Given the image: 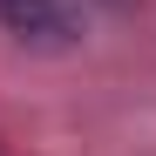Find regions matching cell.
Wrapping results in <instances>:
<instances>
[{
	"label": "cell",
	"instance_id": "obj_2",
	"mask_svg": "<svg viewBox=\"0 0 156 156\" xmlns=\"http://www.w3.org/2000/svg\"><path fill=\"white\" fill-rule=\"evenodd\" d=\"M109 7H122V0H109Z\"/></svg>",
	"mask_w": 156,
	"mask_h": 156
},
{
	"label": "cell",
	"instance_id": "obj_1",
	"mask_svg": "<svg viewBox=\"0 0 156 156\" xmlns=\"http://www.w3.org/2000/svg\"><path fill=\"white\" fill-rule=\"evenodd\" d=\"M0 27L20 48H41V55H61V48L82 41V14L68 0H0Z\"/></svg>",
	"mask_w": 156,
	"mask_h": 156
}]
</instances>
